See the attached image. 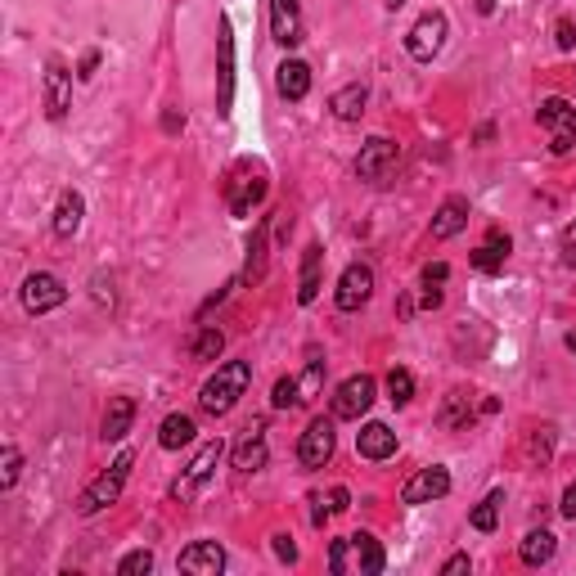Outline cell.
<instances>
[{"label":"cell","mask_w":576,"mask_h":576,"mask_svg":"<svg viewBox=\"0 0 576 576\" xmlns=\"http://www.w3.org/2000/svg\"><path fill=\"white\" fill-rule=\"evenodd\" d=\"M248 383H252L248 360H225V365H216V374L203 383L198 405H203L207 414H230L234 405H239V396L248 392Z\"/></svg>","instance_id":"1"},{"label":"cell","mask_w":576,"mask_h":576,"mask_svg":"<svg viewBox=\"0 0 576 576\" xmlns=\"http://www.w3.org/2000/svg\"><path fill=\"white\" fill-rule=\"evenodd\" d=\"M131 464H135V455H131V450H122V455L108 464V473H99L95 482L81 491V500H77V513H81V518H95V513L108 509V504H117V495H122L126 477H131Z\"/></svg>","instance_id":"2"},{"label":"cell","mask_w":576,"mask_h":576,"mask_svg":"<svg viewBox=\"0 0 576 576\" xmlns=\"http://www.w3.org/2000/svg\"><path fill=\"white\" fill-rule=\"evenodd\" d=\"M536 117H540V126L549 131V153H558V158L572 153V144H576V108L567 104V99L549 95V99H540Z\"/></svg>","instance_id":"3"},{"label":"cell","mask_w":576,"mask_h":576,"mask_svg":"<svg viewBox=\"0 0 576 576\" xmlns=\"http://www.w3.org/2000/svg\"><path fill=\"white\" fill-rule=\"evenodd\" d=\"M266 198V171L252 167V162H239L225 180V203H230L234 216H252V207Z\"/></svg>","instance_id":"4"},{"label":"cell","mask_w":576,"mask_h":576,"mask_svg":"<svg viewBox=\"0 0 576 576\" xmlns=\"http://www.w3.org/2000/svg\"><path fill=\"white\" fill-rule=\"evenodd\" d=\"M446 32H450L446 14H441V9H428V14L410 27V36H405V50H410V59L414 63H432L441 54V45H446Z\"/></svg>","instance_id":"5"},{"label":"cell","mask_w":576,"mask_h":576,"mask_svg":"<svg viewBox=\"0 0 576 576\" xmlns=\"http://www.w3.org/2000/svg\"><path fill=\"white\" fill-rule=\"evenodd\" d=\"M396 162H401V149H396L392 140H383V135H374V140H365L356 153V176L369 180V185H387Z\"/></svg>","instance_id":"6"},{"label":"cell","mask_w":576,"mask_h":576,"mask_svg":"<svg viewBox=\"0 0 576 576\" xmlns=\"http://www.w3.org/2000/svg\"><path fill=\"white\" fill-rule=\"evenodd\" d=\"M18 297H23L27 315H45L68 302V288H63V279L50 275V270H32V275L23 279V288H18Z\"/></svg>","instance_id":"7"},{"label":"cell","mask_w":576,"mask_h":576,"mask_svg":"<svg viewBox=\"0 0 576 576\" xmlns=\"http://www.w3.org/2000/svg\"><path fill=\"white\" fill-rule=\"evenodd\" d=\"M221 455H225V446H221V441H207V446L198 450L194 459H189V468H185V473L176 477V486H171V495H176L180 504H189V500H194V495L207 486V477L216 473V464H221Z\"/></svg>","instance_id":"8"},{"label":"cell","mask_w":576,"mask_h":576,"mask_svg":"<svg viewBox=\"0 0 576 576\" xmlns=\"http://www.w3.org/2000/svg\"><path fill=\"white\" fill-rule=\"evenodd\" d=\"M333 446H338V432H333V419H311L306 423V432H302V441H297V464L302 468H324L333 459Z\"/></svg>","instance_id":"9"},{"label":"cell","mask_w":576,"mask_h":576,"mask_svg":"<svg viewBox=\"0 0 576 576\" xmlns=\"http://www.w3.org/2000/svg\"><path fill=\"white\" fill-rule=\"evenodd\" d=\"M369 297H374V266H369V261H351L338 279L333 302H338V311H360Z\"/></svg>","instance_id":"10"},{"label":"cell","mask_w":576,"mask_h":576,"mask_svg":"<svg viewBox=\"0 0 576 576\" xmlns=\"http://www.w3.org/2000/svg\"><path fill=\"white\" fill-rule=\"evenodd\" d=\"M72 108V72L63 59H45V117L63 122Z\"/></svg>","instance_id":"11"},{"label":"cell","mask_w":576,"mask_h":576,"mask_svg":"<svg viewBox=\"0 0 576 576\" xmlns=\"http://www.w3.org/2000/svg\"><path fill=\"white\" fill-rule=\"evenodd\" d=\"M369 405H374V378L351 374L347 383H338V392H333V419H360Z\"/></svg>","instance_id":"12"},{"label":"cell","mask_w":576,"mask_h":576,"mask_svg":"<svg viewBox=\"0 0 576 576\" xmlns=\"http://www.w3.org/2000/svg\"><path fill=\"white\" fill-rule=\"evenodd\" d=\"M446 491H450L446 464H428V468H419V473L401 486V500L405 504H432V500H441Z\"/></svg>","instance_id":"13"},{"label":"cell","mask_w":576,"mask_h":576,"mask_svg":"<svg viewBox=\"0 0 576 576\" xmlns=\"http://www.w3.org/2000/svg\"><path fill=\"white\" fill-rule=\"evenodd\" d=\"M176 567L189 576H216L225 567V549L216 545V540H194L189 549H180Z\"/></svg>","instance_id":"14"},{"label":"cell","mask_w":576,"mask_h":576,"mask_svg":"<svg viewBox=\"0 0 576 576\" xmlns=\"http://www.w3.org/2000/svg\"><path fill=\"white\" fill-rule=\"evenodd\" d=\"M216 45H221V86H216V108L230 113V104H234V32H230V18H221V36H216Z\"/></svg>","instance_id":"15"},{"label":"cell","mask_w":576,"mask_h":576,"mask_svg":"<svg viewBox=\"0 0 576 576\" xmlns=\"http://www.w3.org/2000/svg\"><path fill=\"white\" fill-rule=\"evenodd\" d=\"M270 32L279 45L293 50L302 41V14H297V0H270Z\"/></svg>","instance_id":"16"},{"label":"cell","mask_w":576,"mask_h":576,"mask_svg":"<svg viewBox=\"0 0 576 576\" xmlns=\"http://www.w3.org/2000/svg\"><path fill=\"white\" fill-rule=\"evenodd\" d=\"M509 248H513L509 234H504V230H491L482 248L468 252V261H473V270H482V275H495V270H504V257H509Z\"/></svg>","instance_id":"17"},{"label":"cell","mask_w":576,"mask_h":576,"mask_svg":"<svg viewBox=\"0 0 576 576\" xmlns=\"http://www.w3.org/2000/svg\"><path fill=\"white\" fill-rule=\"evenodd\" d=\"M356 450L365 459H392L396 455V432L387 428V423H365V428L356 432Z\"/></svg>","instance_id":"18"},{"label":"cell","mask_w":576,"mask_h":576,"mask_svg":"<svg viewBox=\"0 0 576 576\" xmlns=\"http://www.w3.org/2000/svg\"><path fill=\"white\" fill-rule=\"evenodd\" d=\"M266 459H270V450H266L261 428H248L239 437V446H234V468H239V473H261V468H266Z\"/></svg>","instance_id":"19"},{"label":"cell","mask_w":576,"mask_h":576,"mask_svg":"<svg viewBox=\"0 0 576 576\" xmlns=\"http://www.w3.org/2000/svg\"><path fill=\"white\" fill-rule=\"evenodd\" d=\"M131 423H135V401H131V396H113L108 410H104V423H99V437L122 441L126 432H131Z\"/></svg>","instance_id":"20"},{"label":"cell","mask_w":576,"mask_h":576,"mask_svg":"<svg viewBox=\"0 0 576 576\" xmlns=\"http://www.w3.org/2000/svg\"><path fill=\"white\" fill-rule=\"evenodd\" d=\"M464 225H468V198L455 194L437 207V216H432V239H455Z\"/></svg>","instance_id":"21"},{"label":"cell","mask_w":576,"mask_h":576,"mask_svg":"<svg viewBox=\"0 0 576 576\" xmlns=\"http://www.w3.org/2000/svg\"><path fill=\"white\" fill-rule=\"evenodd\" d=\"M81 216H86V198H81L77 189H63L59 207H54V234H59V239H72V234L81 230Z\"/></svg>","instance_id":"22"},{"label":"cell","mask_w":576,"mask_h":576,"mask_svg":"<svg viewBox=\"0 0 576 576\" xmlns=\"http://www.w3.org/2000/svg\"><path fill=\"white\" fill-rule=\"evenodd\" d=\"M275 86L284 99H306V90H311V68H306L302 59H284L275 72Z\"/></svg>","instance_id":"23"},{"label":"cell","mask_w":576,"mask_h":576,"mask_svg":"<svg viewBox=\"0 0 576 576\" xmlns=\"http://www.w3.org/2000/svg\"><path fill=\"white\" fill-rule=\"evenodd\" d=\"M365 99H369L365 81H351V86L333 90L329 108H333V117H338V122H360V113H365Z\"/></svg>","instance_id":"24"},{"label":"cell","mask_w":576,"mask_h":576,"mask_svg":"<svg viewBox=\"0 0 576 576\" xmlns=\"http://www.w3.org/2000/svg\"><path fill=\"white\" fill-rule=\"evenodd\" d=\"M554 549H558V536H554V531L536 527V531H527V536H522L518 558H522L527 567H545L549 558H554Z\"/></svg>","instance_id":"25"},{"label":"cell","mask_w":576,"mask_h":576,"mask_svg":"<svg viewBox=\"0 0 576 576\" xmlns=\"http://www.w3.org/2000/svg\"><path fill=\"white\" fill-rule=\"evenodd\" d=\"M351 540V554H356V567H360V576H378L387 567V554H383V545H378L369 531H356V536H347Z\"/></svg>","instance_id":"26"},{"label":"cell","mask_w":576,"mask_h":576,"mask_svg":"<svg viewBox=\"0 0 576 576\" xmlns=\"http://www.w3.org/2000/svg\"><path fill=\"white\" fill-rule=\"evenodd\" d=\"M320 261H324L320 243H311V248L302 252V279H297V302L302 306H311L315 297H320Z\"/></svg>","instance_id":"27"},{"label":"cell","mask_w":576,"mask_h":576,"mask_svg":"<svg viewBox=\"0 0 576 576\" xmlns=\"http://www.w3.org/2000/svg\"><path fill=\"white\" fill-rule=\"evenodd\" d=\"M437 423H441V428H450V432L473 428V401H468V392H446V405H441Z\"/></svg>","instance_id":"28"},{"label":"cell","mask_w":576,"mask_h":576,"mask_svg":"<svg viewBox=\"0 0 576 576\" xmlns=\"http://www.w3.org/2000/svg\"><path fill=\"white\" fill-rule=\"evenodd\" d=\"M194 419H189V414H167V419H162V428H158V446L162 450H180V446H189V441H194Z\"/></svg>","instance_id":"29"},{"label":"cell","mask_w":576,"mask_h":576,"mask_svg":"<svg viewBox=\"0 0 576 576\" xmlns=\"http://www.w3.org/2000/svg\"><path fill=\"white\" fill-rule=\"evenodd\" d=\"M266 234H270V221H261L257 230H252V243H248V266H243V279H248V284H257L261 270H266Z\"/></svg>","instance_id":"30"},{"label":"cell","mask_w":576,"mask_h":576,"mask_svg":"<svg viewBox=\"0 0 576 576\" xmlns=\"http://www.w3.org/2000/svg\"><path fill=\"white\" fill-rule=\"evenodd\" d=\"M387 401H392V405H410L414 401V374H410V369H401V365L387 369Z\"/></svg>","instance_id":"31"},{"label":"cell","mask_w":576,"mask_h":576,"mask_svg":"<svg viewBox=\"0 0 576 576\" xmlns=\"http://www.w3.org/2000/svg\"><path fill=\"white\" fill-rule=\"evenodd\" d=\"M500 504H504V491H491V495H486V500L473 509V518H468V522H473L477 531H495V522H500Z\"/></svg>","instance_id":"32"},{"label":"cell","mask_w":576,"mask_h":576,"mask_svg":"<svg viewBox=\"0 0 576 576\" xmlns=\"http://www.w3.org/2000/svg\"><path fill=\"white\" fill-rule=\"evenodd\" d=\"M270 405H275V410H297V405H306L302 383H297V378H279L275 392H270Z\"/></svg>","instance_id":"33"},{"label":"cell","mask_w":576,"mask_h":576,"mask_svg":"<svg viewBox=\"0 0 576 576\" xmlns=\"http://www.w3.org/2000/svg\"><path fill=\"white\" fill-rule=\"evenodd\" d=\"M221 347H225V338H221V329H198V338H194V360H216L221 356Z\"/></svg>","instance_id":"34"},{"label":"cell","mask_w":576,"mask_h":576,"mask_svg":"<svg viewBox=\"0 0 576 576\" xmlns=\"http://www.w3.org/2000/svg\"><path fill=\"white\" fill-rule=\"evenodd\" d=\"M140 572H153V554H149V549H131V554L117 563V576H140Z\"/></svg>","instance_id":"35"},{"label":"cell","mask_w":576,"mask_h":576,"mask_svg":"<svg viewBox=\"0 0 576 576\" xmlns=\"http://www.w3.org/2000/svg\"><path fill=\"white\" fill-rule=\"evenodd\" d=\"M347 567H351V540H333L329 545V572L342 576Z\"/></svg>","instance_id":"36"},{"label":"cell","mask_w":576,"mask_h":576,"mask_svg":"<svg viewBox=\"0 0 576 576\" xmlns=\"http://www.w3.org/2000/svg\"><path fill=\"white\" fill-rule=\"evenodd\" d=\"M18 473H23V455H18V446H5V473H0V486H14Z\"/></svg>","instance_id":"37"},{"label":"cell","mask_w":576,"mask_h":576,"mask_svg":"<svg viewBox=\"0 0 576 576\" xmlns=\"http://www.w3.org/2000/svg\"><path fill=\"white\" fill-rule=\"evenodd\" d=\"M554 41H558V50H572V45H576V23H572V18H558V23H554Z\"/></svg>","instance_id":"38"},{"label":"cell","mask_w":576,"mask_h":576,"mask_svg":"<svg viewBox=\"0 0 576 576\" xmlns=\"http://www.w3.org/2000/svg\"><path fill=\"white\" fill-rule=\"evenodd\" d=\"M446 275H450V266H446V261H428V266H423V288H437V284H446Z\"/></svg>","instance_id":"39"},{"label":"cell","mask_w":576,"mask_h":576,"mask_svg":"<svg viewBox=\"0 0 576 576\" xmlns=\"http://www.w3.org/2000/svg\"><path fill=\"white\" fill-rule=\"evenodd\" d=\"M536 432H540V437L527 441V455L531 459H549V428H536Z\"/></svg>","instance_id":"40"},{"label":"cell","mask_w":576,"mask_h":576,"mask_svg":"<svg viewBox=\"0 0 576 576\" xmlns=\"http://www.w3.org/2000/svg\"><path fill=\"white\" fill-rule=\"evenodd\" d=\"M275 540V554L284 558V563H297V545H293V536H284V531H279V536H270Z\"/></svg>","instance_id":"41"},{"label":"cell","mask_w":576,"mask_h":576,"mask_svg":"<svg viewBox=\"0 0 576 576\" xmlns=\"http://www.w3.org/2000/svg\"><path fill=\"white\" fill-rule=\"evenodd\" d=\"M563 261H567V266H576V221L563 230Z\"/></svg>","instance_id":"42"},{"label":"cell","mask_w":576,"mask_h":576,"mask_svg":"<svg viewBox=\"0 0 576 576\" xmlns=\"http://www.w3.org/2000/svg\"><path fill=\"white\" fill-rule=\"evenodd\" d=\"M329 509H333V513L351 509V495H347V486H333V495H329Z\"/></svg>","instance_id":"43"},{"label":"cell","mask_w":576,"mask_h":576,"mask_svg":"<svg viewBox=\"0 0 576 576\" xmlns=\"http://www.w3.org/2000/svg\"><path fill=\"white\" fill-rule=\"evenodd\" d=\"M459 572H468V554L446 558V567H441V576H459Z\"/></svg>","instance_id":"44"},{"label":"cell","mask_w":576,"mask_h":576,"mask_svg":"<svg viewBox=\"0 0 576 576\" xmlns=\"http://www.w3.org/2000/svg\"><path fill=\"white\" fill-rule=\"evenodd\" d=\"M558 509H563V518H576V482L563 491V504H558Z\"/></svg>","instance_id":"45"},{"label":"cell","mask_w":576,"mask_h":576,"mask_svg":"<svg viewBox=\"0 0 576 576\" xmlns=\"http://www.w3.org/2000/svg\"><path fill=\"white\" fill-rule=\"evenodd\" d=\"M95 68H99V50H90V54H86V59H81L77 77H95Z\"/></svg>","instance_id":"46"},{"label":"cell","mask_w":576,"mask_h":576,"mask_svg":"<svg viewBox=\"0 0 576 576\" xmlns=\"http://www.w3.org/2000/svg\"><path fill=\"white\" fill-rule=\"evenodd\" d=\"M162 126H167V131H180V126H185V117H180V113H176V108H171V113H167V117H162Z\"/></svg>","instance_id":"47"},{"label":"cell","mask_w":576,"mask_h":576,"mask_svg":"<svg viewBox=\"0 0 576 576\" xmlns=\"http://www.w3.org/2000/svg\"><path fill=\"white\" fill-rule=\"evenodd\" d=\"M495 9V0H477V14H491Z\"/></svg>","instance_id":"48"},{"label":"cell","mask_w":576,"mask_h":576,"mask_svg":"<svg viewBox=\"0 0 576 576\" xmlns=\"http://www.w3.org/2000/svg\"><path fill=\"white\" fill-rule=\"evenodd\" d=\"M383 5H387V9H401V5H405V0H383Z\"/></svg>","instance_id":"49"},{"label":"cell","mask_w":576,"mask_h":576,"mask_svg":"<svg viewBox=\"0 0 576 576\" xmlns=\"http://www.w3.org/2000/svg\"><path fill=\"white\" fill-rule=\"evenodd\" d=\"M567 347H572V351H576V333H567Z\"/></svg>","instance_id":"50"}]
</instances>
